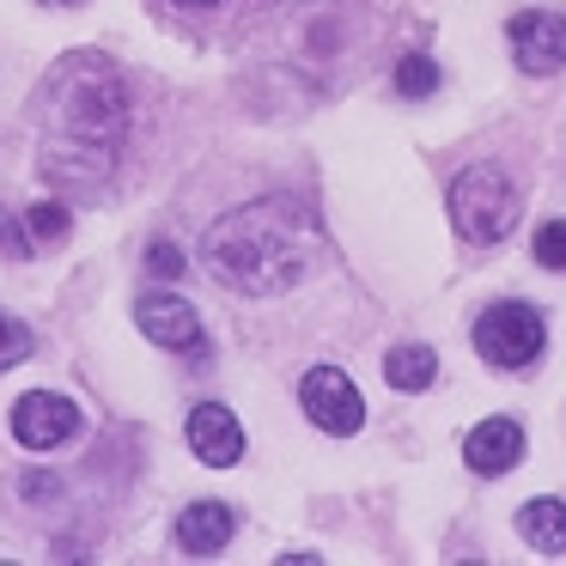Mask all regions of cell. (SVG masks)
<instances>
[{
	"label": "cell",
	"instance_id": "6da1fadb",
	"mask_svg": "<svg viewBox=\"0 0 566 566\" xmlns=\"http://www.w3.org/2000/svg\"><path fill=\"white\" fill-rule=\"evenodd\" d=\"M128 92L104 55H74L50 86L43 116V177L62 189H98L123 159Z\"/></svg>",
	"mask_w": 566,
	"mask_h": 566
},
{
	"label": "cell",
	"instance_id": "7a4b0ae2",
	"mask_svg": "<svg viewBox=\"0 0 566 566\" xmlns=\"http://www.w3.org/2000/svg\"><path fill=\"white\" fill-rule=\"evenodd\" d=\"M311 250H317V232L305 208L286 196L250 201L201 232V262L238 293H286L305 274Z\"/></svg>",
	"mask_w": 566,
	"mask_h": 566
},
{
	"label": "cell",
	"instance_id": "3957f363",
	"mask_svg": "<svg viewBox=\"0 0 566 566\" xmlns=\"http://www.w3.org/2000/svg\"><path fill=\"white\" fill-rule=\"evenodd\" d=\"M451 220L469 244H500L517 226V189L500 165H469L451 184Z\"/></svg>",
	"mask_w": 566,
	"mask_h": 566
},
{
	"label": "cell",
	"instance_id": "277c9868",
	"mask_svg": "<svg viewBox=\"0 0 566 566\" xmlns=\"http://www.w3.org/2000/svg\"><path fill=\"white\" fill-rule=\"evenodd\" d=\"M542 347H548V329H542V311L517 305V298H505V305H488L475 317V354L493 359L500 371H524L542 359Z\"/></svg>",
	"mask_w": 566,
	"mask_h": 566
},
{
	"label": "cell",
	"instance_id": "5b68a950",
	"mask_svg": "<svg viewBox=\"0 0 566 566\" xmlns=\"http://www.w3.org/2000/svg\"><path fill=\"white\" fill-rule=\"evenodd\" d=\"M298 402H305L311 427L335 432V439L366 427V396H359V384L342 366H311L305 384H298Z\"/></svg>",
	"mask_w": 566,
	"mask_h": 566
},
{
	"label": "cell",
	"instance_id": "8992f818",
	"mask_svg": "<svg viewBox=\"0 0 566 566\" xmlns=\"http://www.w3.org/2000/svg\"><path fill=\"white\" fill-rule=\"evenodd\" d=\"M74 432H80V408L67 402V396L31 390L13 402V439L25 444V451H55V444H67Z\"/></svg>",
	"mask_w": 566,
	"mask_h": 566
},
{
	"label": "cell",
	"instance_id": "52a82bcc",
	"mask_svg": "<svg viewBox=\"0 0 566 566\" xmlns=\"http://www.w3.org/2000/svg\"><path fill=\"white\" fill-rule=\"evenodd\" d=\"M505 38H512V55H517L524 74L548 80L566 67V13H548V7H542V13H517Z\"/></svg>",
	"mask_w": 566,
	"mask_h": 566
},
{
	"label": "cell",
	"instance_id": "ba28073f",
	"mask_svg": "<svg viewBox=\"0 0 566 566\" xmlns=\"http://www.w3.org/2000/svg\"><path fill=\"white\" fill-rule=\"evenodd\" d=\"M135 323L147 329V342L171 347V354H208V335H201L196 305H184L177 293H147L135 311Z\"/></svg>",
	"mask_w": 566,
	"mask_h": 566
},
{
	"label": "cell",
	"instance_id": "9c48e42d",
	"mask_svg": "<svg viewBox=\"0 0 566 566\" xmlns=\"http://www.w3.org/2000/svg\"><path fill=\"white\" fill-rule=\"evenodd\" d=\"M189 451L201 457L208 469H232L238 457H244V427H238V415L226 402H201L189 408Z\"/></svg>",
	"mask_w": 566,
	"mask_h": 566
},
{
	"label": "cell",
	"instance_id": "30bf717a",
	"mask_svg": "<svg viewBox=\"0 0 566 566\" xmlns=\"http://www.w3.org/2000/svg\"><path fill=\"white\" fill-rule=\"evenodd\" d=\"M463 457H469V469H475V475H512L517 457H524V427H517V420H505V415L481 420V427L463 439Z\"/></svg>",
	"mask_w": 566,
	"mask_h": 566
},
{
	"label": "cell",
	"instance_id": "8fae6325",
	"mask_svg": "<svg viewBox=\"0 0 566 566\" xmlns=\"http://www.w3.org/2000/svg\"><path fill=\"white\" fill-rule=\"evenodd\" d=\"M232 530H238V512L226 500H196L177 517V548L196 554V560H213V554L232 542Z\"/></svg>",
	"mask_w": 566,
	"mask_h": 566
},
{
	"label": "cell",
	"instance_id": "7c38bea8",
	"mask_svg": "<svg viewBox=\"0 0 566 566\" xmlns=\"http://www.w3.org/2000/svg\"><path fill=\"white\" fill-rule=\"evenodd\" d=\"M517 536L536 554H566V505L560 500H530L517 512Z\"/></svg>",
	"mask_w": 566,
	"mask_h": 566
},
{
	"label": "cell",
	"instance_id": "4fadbf2b",
	"mask_svg": "<svg viewBox=\"0 0 566 566\" xmlns=\"http://www.w3.org/2000/svg\"><path fill=\"white\" fill-rule=\"evenodd\" d=\"M439 378V354H432V347H390V359H384V384H390V390H427V384Z\"/></svg>",
	"mask_w": 566,
	"mask_h": 566
},
{
	"label": "cell",
	"instance_id": "5bb4252c",
	"mask_svg": "<svg viewBox=\"0 0 566 566\" xmlns=\"http://www.w3.org/2000/svg\"><path fill=\"white\" fill-rule=\"evenodd\" d=\"M396 92H402V98H432V92H439V62H432V55L396 62Z\"/></svg>",
	"mask_w": 566,
	"mask_h": 566
},
{
	"label": "cell",
	"instance_id": "9a60e30c",
	"mask_svg": "<svg viewBox=\"0 0 566 566\" xmlns=\"http://www.w3.org/2000/svg\"><path fill=\"white\" fill-rule=\"evenodd\" d=\"M25 232H31V244H62V238L74 232V220H67L62 201H38V208L25 213Z\"/></svg>",
	"mask_w": 566,
	"mask_h": 566
},
{
	"label": "cell",
	"instance_id": "2e32d148",
	"mask_svg": "<svg viewBox=\"0 0 566 566\" xmlns=\"http://www.w3.org/2000/svg\"><path fill=\"white\" fill-rule=\"evenodd\" d=\"M530 256H536L542 269L566 274V220H548V226H536V244H530Z\"/></svg>",
	"mask_w": 566,
	"mask_h": 566
},
{
	"label": "cell",
	"instance_id": "e0dca14e",
	"mask_svg": "<svg viewBox=\"0 0 566 566\" xmlns=\"http://www.w3.org/2000/svg\"><path fill=\"white\" fill-rule=\"evenodd\" d=\"M19 359H31V329H25V323H13L7 311H0V371L19 366Z\"/></svg>",
	"mask_w": 566,
	"mask_h": 566
},
{
	"label": "cell",
	"instance_id": "ac0fdd59",
	"mask_svg": "<svg viewBox=\"0 0 566 566\" xmlns=\"http://www.w3.org/2000/svg\"><path fill=\"white\" fill-rule=\"evenodd\" d=\"M147 269L159 274V281H177V274H184L189 262H184V250H177L171 238H159V244H147Z\"/></svg>",
	"mask_w": 566,
	"mask_h": 566
},
{
	"label": "cell",
	"instance_id": "d6986e66",
	"mask_svg": "<svg viewBox=\"0 0 566 566\" xmlns=\"http://www.w3.org/2000/svg\"><path fill=\"white\" fill-rule=\"evenodd\" d=\"M0 250H7L13 262H25V256H31V238L19 232V213H7V208H0Z\"/></svg>",
	"mask_w": 566,
	"mask_h": 566
},
{
	"label": "cell",
	"instance_id": "ffe728a7",
	"mask_svg": "<svg viewBox=\"0 0 566 566\" xmlns=\"http://www.w3.org/2000/svg\"><path fill=\"white\" fill-rule=\"evenodd\" d=\"M184 7H213V0H184Z\"/></svg>",
	"mask_w": 566,
	"mask_h": 566
},
{
	"label": "cell",
	"instance_id": "44dd1931",
	"mask_svg": "<svg viewBox=\"0 0 566 566\" xmlns=\"http://www.w3.org/2000/svg\"><path fill=\"white\" fill-rule=\"evenodd\" d=\"M55 7H74V0H55Z\"/></svg>",
	"mask_w": 566,
	"mask_h": 566
}]
</instances>
